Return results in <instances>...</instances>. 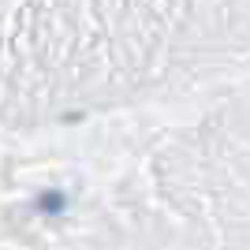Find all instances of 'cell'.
<instances>
[{
  "label": "cell",
  "instance_id": "obj_1",
  "mask_svg": "<svg viewBox=\"0 0 250 250\" xmlns=\"http://www.w3.org/2000/svg\"><path fill=\"white\" fill-rule=\"evenodd\" d=\"M60 206H63L60 194H45V198H42V209H60Z\"/></svg>",
  "mask_w": 250,
  "mask_h": 250
}]
</instances>
